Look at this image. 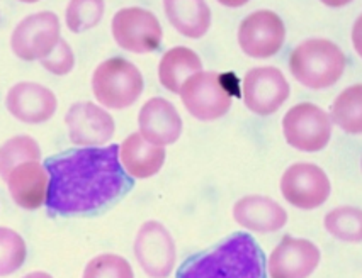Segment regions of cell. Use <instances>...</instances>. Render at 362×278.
I'll return each instance as SVG.
<instances>
[{
	"instance_id": "1",
	"label": "cell",
	"mask_w": 362,
	"mask_h": 278,
	"mask_svg": "<svg viewBox=\"0 0 362 278\" xmlns=\"http://www.w3.org/2000/svg\"><path fill=\"white\" fill-rule=\"evenodd\" d=\"M49 175L46 209L57 216L90 214L133 187L119 163V146L80 148L45 162Z\"/></svg>"
},
{
	"instance_id": "2",
	"label": "cell",
	"mask_w": 362,
	"mask_h": 278,
	"mask_svg": "<svg viewBox=\"0 0 362 278\" xmlns=\"http://www.w3.org/2000/svg\"><path fill=\"white\" fill-rule=\"evenodd\" d=\"M177 278H265V258L247 233H233L213 250L180 265Z\"/></svg>"
},
{
	"instance_id": "3",
	"label": "cell",
	"mask_w": 362,
	"mask_h": 278,
	"mask_svg": "<svg viewBox=\"0 0 362 278\" xmlns=\"http://www.w3.org/2000/svg\"><path fill=\"white\" fill-rule=\"evenodd\" d=\"M289 68L301 85L323 90L335 85L345 70V54L328 40H306L293 49Z\"/></svg>"
},
{
	"instance_id": "4",
	"label": "cell",
	"mask_w": 362,
	"mask_h": 278,
	"mask_svg": "<svg viewBox=\"0 0 362 278\" xmlns=\"http://www.w3.org/2000/svg\"><path fill=\"white\" fill-rule=\"evenodd\" d=\"M143 87L141 71L124 58H109L92 75V92L104 107L121 111L140 99Z\"/></svg>"
},
{
	"instance_id": "5",
	"label": "cell",
	"mask_w": 362,
	"mask_h": 278,
	"mask_svg": "<svg viewBox=\"0 0 362 278\" xmlns=\"http://www.w3.org/2000/svg\"><path fill=\"white\" fill-rule=\"evenodd\" d=\"M184 107L199 121H216L230 111L231 97L226 78L216 71H199L180 87Z\"/></svg>"
},
{
	"instance_id": "6",
	"label": "cell",
	"mask_w": 362,
	"mask_h": 278,
	"mask_svg": "<svg viewBox=\"0 0 362 278\" xmlns=\"http://www.w3.org/2000/svg\"><path fill=\"white\" fill-rule=\"evenodd\" d=\"M283 131L289 146L305 153H315L322 151L330 141L332 121L318 105L298 104L286 112Z\"/></svg>"
},
{
	"instance_id": "7",
	"label": "cell",
	"mask_w": 362,
	"mask_h": 278,
	"mask_svg": "<svg viewBox=\"0 0 362 278\" xmlns=\"http://www.w3.org/2000/svg\"><path fill=\"white\" fill-rule=\"evenodd\" d=\"M60 20L49 11L24 18L11 35V48L24 61L45 60L60 43Z\"/></svg>"
},
{
	"instance_id": "8",
	"label": "cell",
	"mask_w": 362,
	"mask_h": 278,
	"mask_svg": "<svg viewBox=\"0 0 362 278\" xmlns=\"http://www.w3.org/2000/svg\"><path fill=\"white\" fill-rule=\"evenodd\" d=\"M111 29L119 48L138 54L155 52L163 37L157 16L141 7L117 11L112 18Z\"/></svg>"
},
{
	"instance_id": "9",
	"label": "cell",
	"mask_w": 362,
	"mask_h": 278,
	"mask_svg": "<svg viewBox=\"0 0 362 278\" xmlns=\"http://www.w3.org/2000/svg\"><path fill=\"white\" fill-rule=\"evenodd\" d=\"M134 256L150 278H167L175 268V243L158 221H146L134 238Z\"/></svg>"
},
{
	"instance_id": "10",
	"label": "cell",
	"mask_w": 362,
	"mask_h": 278,
	"mask_svg": "<svg viewBox=\"0 0 362 278\" xmlns=\"http://www.w3.org/2000/svg\"><path fill=\"white\" fill-rule=\"evenodd\" d=\"M332 185L325 171L313 163H294L283 174L281 192L294 207L311 210L330 197Z\"/></svg>"
},
{
	"instance_id": "11",
	"label": "cell",
	"mask_w": 362,
	"mask_h": 278,
	"mask_svg": "<svg viewBox=\"0 0 362 278\" xmlns=\"http://www.w3.org/2000/svg\"><path fill=\"white\" fill-rule=\"evenodd\" d=\"M286 40L283 19L272 11L252 12L238 28V43L252 58H271L279 53Z\"/></svg>"
},
{
	"instance_id": "12",
	"label": "cell",
	"mask_w": 362,
	"mask_h": 278,
	"mask_svg": "<svg viewBox=\"0 0 362 278\" xmlns=\"http://www.w3.org/2000/svg\"><path fill=\"white\" fill-rule=\"evenodd\" d=\"M242 95L252 112L271 116L288 100L289 83L279 68L259 66L252 68L243 78Z\"/></svg>"
},
{
	"instance_id": "13",
	"label": "cell",
	"mask_w": 362,
	"mask_h": 278,
	"mask_svg": "<svg viewBox=\"0 0 362 278\" xmlns=\"http://www.w3.org/2000/svg\"><path fill=\"white\" fill-rule=\"evenodd\" d=\"M69 138L74 145L95 148L115 136L116 122L107 111L92 102H77L65 116Z\"/></svg>"
},
{
	"instance_id": "14",
	"label": "cell",
	"mask_w": 362,
	"mask_h": 278,
	"mask_svg": "<svg viewBox=\"0 0 362 278\" xmlns=\"http://www.w3.org/2000/svg\"><path fill=\"white\" fill-rule=\"evenodd\" d=\"M320 265V250L308 239L286 236L269 258L271 278H308Z\"/></svg>"
},
{
	"instance_id": "15",
	"label": "cell",
	"mask_w": 362,
	"mask_h": 278,
	"mask_svg": "<svg viewBox=\"0 0 362 278\" xmlns=\"http://www.w3.org/2000/svg\"><path fill=\"white\" fill-rule=\"evenodd\" d=\"M7 111L26 124H41L54 116L57 97L48 87L36 82H19L9 88L6 97Z\"/></svg>"
},
{
	"instance_id": "16",
	"label": "cell",
	"mask_w": 362,
	"mask_h": 278,
	"mask_svg": "<svg viewBox=\"0 0 362 278\" xmlns=\"http://www.w3.org/2000/svg\"><path fill=\"white\" fill-rule=\"evenodd\" d=\"M138 124L141 138L155 146L174 145L182 134V117L163 97H153L143 104Z\"/></svg>"
},
{
	"instance_id": "17",
	"label": "cell",
	"mask_w": 362,
	"mask_h": 278,
	"mask_svg": "<svg viewBox=\"0 0 362 278\" xmlns=\"http://www.w3.org/2000/svg\"><path fill=\"white\" fill-rule=\"evenodd\" d=\"M12 200L19 207L35 210L46 204L49 175L40 162L21 163L6 179Z\"/></svg>"
},
{
	"instance_id": "18",
	"label": "cell",
	"mask_w": 362,
	"mask_h": 278,
	"mask_svg": "<svg viewBox=\"0 0 362 278\" xmlns=\"http://www.w3.org/2000/svg\"><path fill=\"white\" fill-rule=\"evenodd\" d=\"M233 217L240 226L255 233H276L288 222L283 205L264 195H248L233 205Z\"/></svg>"
},
{
	"instance_id": "19",
	"label": "cell",
	"mask_w": 362,
	"mask_h": 278,
	"mask_svg": "<svg viewBox=\"0 0 362 278\" xmlns=\"http://www.w3.org/2000/svg\"><path fill=\"white\" fill-rule=\"evenodd\" d=\"M119 163L133 179H150L162 170L165 163V150L145 141L141 134L133 133L119 146Z\"/></svg>"
},
{
	"instance_id": "20",
	"label": "cell",
	"mask_w": 362,
	"mask_h": 278,
	"mask_svg": "<svg viewBox=\"0 0 362 278\" xmlns=\"http://www.w3.org/2000/svg\"><path fill=\"white\" fill-rule=\"evenodd\" d=\"M163 6L168 23L182 36L199 40L211 26V11L203 0H167Z\"/></svg>"
},
{
	"instance_id": "21",
	"label": "cell",
	"mask_w": 362,
	"mask_h": 278,
	"mask_svg": "<svg viewBox=\"0 0 362 278\" xmlns=\"http://www.w3.org/2000/svg\"><path fill=\"white\" fill-rule=\"evenodd\" d=\"M201 70H203V61L199 54L186 46H177L168 49L160 60L158 80L168 92L179 94L184 82L192 75L199 73Z\"/></svg>"
},
{
	"instance_id": "22",
	"label": "cell",
	"mask_w": 362,
	"mask_h": 278,
	"mask_svg": "<svg viewBox=\"0 0 362 278\" xmlns=\"http://www.w3.org/2000/svg\"><path fill=\"white\" fill-rule=\"evenodd\" d=\"M330 121L349 134L362 133V87L352 85L335 99L332 104Z\"/></svg>"
},
{
	"instance_id": "23",
	"label": "cell",
	"mask_w": 362,
	"mask_h": 278,
	"mask_svg": "<svg viewBox=\"0 0 362 278\" xmlns=\"http://www.w3.org/2000/svg\"><path fill=\"white\" fill-rule=\"evenodd\" d=\"M41 158V148L35 138L26 136H14L7 139L0 146V176L4 180L21 163L37 162Z\"/></svg>"
},
{
	"instance_id": "24",
	"label": "cell",
	"mask_w": 362,
	"mask_h": 278,
	"mask_svg": "<svg viewBox=\"0 0 362 278\" xmlns=\"http://www.w3.org/2000/svg\"><path fill=\"white\" fill-rule=\"evenodd\" d=\"M325 229L340 241H362V214L357 207H339L325 216Z\"/></svg>"
},
{
	"instance_id": "25",
	"label": "cell",
	"mask_w": 362,
	"mask_h": 278,
	"mask_svg": "<svg viewBox=\"0 0 362 278\" xmlns=\"http://www.w3.org/2000/svg\"><path fill=\"white\" fill-rule=\"evenodd\" d=\"M28 256L23 236L9 227H0V277H9L23 267Z\"/></svg>"
},
{
	"instance_id": "26",
	"label": "cell",
	"mask_w": 362,
	"mask_h": 278,
	"mask_svg": "<svg viewBox=\"0 0 362 278\" xmlns=\"http://www.w3.org/2000/svg\"><path fill=\"white\" fill-rule=\"evenodd\" d=\"M106 4L100 0H74L65 12L66 26L71 32H83L95 28L104 16Z\"/></svg>"
},
{
	"instance_id": "27",
	"label": "cell",
	"mask_w": 362,
	"mask_h": 278,
	"mask_svg": "<svg viewBox=\"0 0 362 278\" xmlns=\"http://www.w3.org/2000/svg\"><path fill=\"white\" fill-rule=\"evenodd\" d=\"M82 278H134V273L123 256L104 253L88 261Z\"/></svg>"
},
{
	"instance_id": "28",
	"label": "cell",
	"mask_w": 362,
	"mask_h": 278,
	"mask_svg": "<svg viewBox=\"0 0 362 278\" xmlns=\"http://www.w3.org/2000/svg\"><path fill=\"white\" fill-rule=\"evenodd\" d=\"M41 65L45 66L49 73L62 75L70 73L75 66V54L71 52L70 44L65 40H60V43L57 44V48L49 53V56H46L45 60H41Z\"/></svg>"
},
{
	"instance_id": "29",
	"label": "cell",
	"mask_w": 362,
	"mask_h": 278,
	"mask_svg": "<svg viewBox=\"0 0 362 278\" xmlns=\"http://www.w3.org/2000/svg\"><path fill=\"white\" fill-rule=\"evenodd\" d=\"M23 278H53V277L49 275V273H46V272H31Z\"/></svg>"
}]
</instances>
